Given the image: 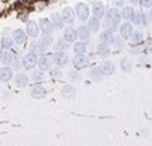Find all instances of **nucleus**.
<instances>
[{"label": "nucleus", "instance_id": "f257e3e1", "mask_svg": "<svg viewBox=\"0 0 152 146\" xmlns=\"http://www.w3.org/2000/svg\"><path fill=\"white\" fill-rule=\"evenodd\" d=\"M37 60H38L37 54H34V52H28V54H26L21 58V65H23V68H24L26 70H33L34 68L37 66Z\"/></svg>", "mask_w": 152, "mask_h": 146}, {"label": "nucleus", "instance_id": "f03ea898", "mask_svg": "<svg viewBox=\"0 0 152 146\" xmlns=\"http://www.w3.org/2000/svg\"><path fill=\"white\" fill-rule=\"evenodd\" d=\"M90 7L86 3H77L75 6V13L76 17L80 20V21H87V18L90 17Z\"/></svg>", "mask_w": 152, "mask_h": 146}, {"label": "nucleus", "instance_id": "7ed1b4c3", "mask_svg": "<svg viewBox=\"0 0 152 146\" xmlns=\"http://www.w3.org/2000/svg\"><path fill=\"white\" fill-rule=\"evenodd\" d=\"M37 66H38V69H39V70H42V72L51 70V68H52V56L45 55V54H41L39 56H38Z\"/></svg>", "mask_w": 152, "mask_h": 146}, {"label": "nucleus", "instance_id": "20e7f679", "mask_svg": "<svg viewBox=\"0 0 152 146\" xmlns=\"http://www.w3.org/2000/svg\"><path fill=\"white\" fill-rule=\"evenodd\" d=\"M106 20L109 23H113V24H115V25H118L120 21L123 20L121 18V11L117 9V7H111V9H109V10L106 11Z\"/></svg>", "mask_w": 152, "mask_h": 146}, {"label": "nucleus", "instance_id": "39448f33", "mask_svg": "<svg viewBox=\"0 0 152 146\" xmlns=\"http://www.w3.org/2000/svg\"><path fill=\"white\" fill-rule=\"evenodd\" d=\"M52 63L58 68H64L69 63V56L66 52H54L52 55Z\"/></svg>", "mask_w": 152, "mask_h": 146}, {"label": "nucleus", "instance_id": "423d86ee", "mask_svg": "<svg viewBox=\"0 0 152 146\" xmlns=\"http://www.w3.org/2000/svg\"><path fill=\"white\" fill-rule=\"evenodd\" d=\"M118 31H120V35H121L123 39H130L131 34L134 33V25H132V23L125 21V23H123V24L120 25Z\"/></svg>", "mask_w": 152, "mask_h": 146}, {"label": "nucleus", "instance_id": "0eeeda50", "mask_svg": "<svg viewBox=\"0 0 152 146\" xmlns=\"http://www.w3.org/2000/svg\"><path fill=\"white\" fill-rule=\"evenodd\" d=\"M26 33L30 38H37L38 34H39V25H38L37 21L34 20H28L27 24H26Z\"/></svg>", "mask_w": 152, "mask_h": 146}, {"label": "nucleus", "instance_id": "6e6552de", "mask_svg": "<svg viewBox=\"0 0 152 146\" xmlns=\"http://www.w3.org/2000/svg\"><path fill=\"white\" fill-rule=\"evenodd\" d=\"M27 33L23 30V28H16L13 34H11V38H13V41L14 44H18V45H21V44L26 42V39H27Z\"/></svg>", "mask_w": 152, "mask_h": 146}, {"label": "nucleus", "instance_id": "1a4fd4ad", "mask_svg": "<svg viewBox=\"0 0 152 146\" xmlns=\"http://www.w3.org/2000/svg\"><path fill=\"white\" fill-rule=\"evenodd\" d=\"M135 14H137V10L132 7V6H124V7H123V10H121V18L125 20V21L132 23Z\"/></svg>", "mask_w": 152, "mask_h": 146}, {"label": "nucleus", "instance_id": "9d476101", "mask_svg": "<svg viewBox=\"0 0 152 146\" xmlns=\"http://www.w3.org/2000/svg\"><path fill=\"white\" fill-rule=\"evenodd\" d=\"M38 25H39V31L42 34H52V31H54V25L49 18H41Z\"/></svg>", "mask_w": 152, "mask_h": 146}, {"label": "nucleus", "instance_id": "9b49d317", "mask_svg": "<svg viewBox=\"0 0 152 146\" xmlns=\"http://www.w3.org/2000/svg\"><path fill=\"white\" fill-rule=\"evenodd\" d=\"M75 14L76 13L72 7H65V9L62 10V13H61V16L64 18V23H65V24H69V25L75 21Z\"/></svg>", "mask_w": 152, "mask_h": 146}, {"label": "nucleus", "instance_id": "f8f14e48", "mask_svg": "<svg viewBox=\"0 0 152 146\" xmlns=\"http://www.w3.org/2000/svg\"><path fill=\"white\" fill-rule=\"evenodd\" d=\"M90 10H92L93 16H96L97 18H102V17H104V14H106V7H104V4L102 1H93Z\"/></svg>", "mask_w": 152, "mask_h": 146}, {"label": "nucleus", "instance_id": "ddd939ff", "mask_svg": "<svg viewBox=\"0 0 152 146\" xmlns=\"http://www.w3.org/2000/svg\"><path fill=\"white\" fill-rule=\"evenodd\" d=\"M100 69H102V72H103L104 76H110V75H113L114 72H115V65H114L111 60L104 59L103 62L100 63Z\"/></svg>", "mask_w": 152, "mask_h": 146}, {"label": "nucleus", "instance_id": "4468645a", "mask_svg": "<svg viewBox=\"0 0 152 146\" xmlns=\"http://www.w3.org/2000/svg\"><path fill=\"white\" fill-rule=\"evenodd\" d=\"M76 35H77V39L86 42L87 39L90 38V35H92V31L89 30L87 25H80V27L76 28Z\"/></svg>", "mask_w": 152, "mask_h": 146}, {"label": "nucleus", "instance_id": "2eb2a0df", "mask_svg": "<svg viewBox=\"0 0 152 146\" xmlns=\"http://www.w3.org/2000/svg\"><path fill=\"white\" fill-rule=\"evenodd\" d=\"M114 33H111V31H109V30H104V31H102L100 33V37H99V39H100V42L104 44V45H113L114 42Z\"/></svg>", "mask_w": 152, "mask_h": 146}, {"label": "nucleus", "instance_id": "dca6fc26", "mask_svg": "<svg viewBox=\"0 0 152 146\" xmlns=\"http://www.w3.org/2000/svg\"><path fill=\"white\" fill-rule=\"evenodd\" d=\"M89 58H87L86 55H75V58H73V66H75L76 69H83V68H86L89 65Z\"/></svg>", "mask_w": 152, "mask_h": 146}, {"label": "nucleus", "instance_id": "f3484780", "mask_svg": "<svg viewBox=\"0 0 152 146\" xmlns=\"http://www.w3.org/2000/svg\"><path fill=\"white\" fill-rule=\"evenodd\" d=\"M30 94H31L33 98H44L47 96V90L41 84H34L31 87V90H30Z\"/></svg>", "mask_w": 152, "mask_h": 146}, {"label": "nucleus", "instance_id": "a211bd4d", "mask_svg": "<svg viewBox=\"0 0 152 146\" xmlns=\"http://www.w3.org/2000/svg\"><path fill=\"white\" fill-rule=\"evenodd\" d=\"M87 27H89V30H90L92 33H97V31H100V28H102L100 18H97L96 16L89 17V18H87Z\"/></svg>", "mask_w": 152, "mask_h": 146}, {"label": "nucleus", "instance_id": "6ab92c4d", "mask_svg": "<svg viewBox=\"0 0 152 146\" xmlns=\"http://www.w3.org/2000/svg\"><path fill=\"white\" fill-rule=\"evenodd\" d=\"M13 76H14V70L10 66H3L0 69V81H9L13 79Z\"/></svg>", "mask_w": 152, "mask_h": 146}, {"label": "nucleus", "instance_id": "aec40b11", "mask_svg": "<svg viewBox=\"0 0 152 146\" xmlns=\"http://www.w3.org/2000/svg\"><path fill=\"white\" fill-rule=\"evenodd\" d=\"M64 39L68 41V42H75V39H77V35H76V30L73 27H66L64 30Z\"/></svg>", "mask_w": 152, "mask_h": 146}, {"label": "nucleus", "instance_id": "412c9836", "mask_svg": "<svg viewBox=\"0 0 152 146\" xmlns=\"http://www.w3.org/2000/svg\"><path fill=\"white\" fill-rule=\"evenodd\" d=\"M148 21H149V17L145 14V13H142V11H137L135 17H134V20H132V24H135V25H147Z\"/></svg>", "mask_w": 152, "mask_h": 146}, {"label": "nucleus", "instance_id": "4be33fe9", "mask_svg": "<svg viewBox=\"0 0 152 146\" xmlns=\"http://www.w3.org/2000/svg\"><path fill=\"white\" fill-rule=\"evenodd\" d=\"M28 81H30V79H28V76L26 75V73H17L16 76H14V84H16L17 87H26L28 84Z\"/></svg>", "mask_w": 152, "mask_h": 146}, {"label": "nucleus", "instance_id": "5701e85b", "mask_svg": "<svg viewBox=\"0 0 152 146\" xmlns=\"http://www.w3.org/2000/svg\"><path fill=\"white\" fill-rule=\"evenodd\" d=\"M73 52L75 55H86L87 52V45L85 41H77L73 44Z\"/></svg>", "mask_w": 152, "mask_h": 146}, {"label": "nucleus", "instance_id": "b1692460", "mask_svg": "<svg viewBox=\"0 0 152 146\" xmlns=\"http://www.w3.org/2000/svg\"><path fill=\"white\" fill-rule=\"evenodd\" d=\"M51 21H52V25H54V28H56V30H61V28H64V18H62V16H61L59 13H54L52 16H51Z\"/></svg>", "mask_w": 152, "mask_h": 146}, {"label": "nucleus", "instance_id": "393cba45", "mask_svg": "<svg viewBox=\"0 0 152 146\" xmlns=\"http://www.w3.org/2000/svg\"><path fill=\"white\" fill-rule=\"evenodd\" d=\"M13 60H14V55L11 54L10 51H3V52L0 54V62H1L3 65H11Z\"/></svg>", "mask_w": 152, "mask_h": 146}, {"label": "nucleus", "instance_id": "a878e982", "mask_svg": "<svg viewBox=\"0 0 152 146\" xmlns=\"http://www.w3.org/2000/svg\"><path fill=\"white\" fill-rule=\"evenodd\" d=\"M96 54H97V56H100V58H107L110 55V48L109 45H104V44H99L97 48H96Z\"/></svg>", "mask_w": 152, "mask_h": 146}, {"label": "nucleus", "instance_id": "bb28decb", "mask_svg": "<svg viewBox=\"0 0 152 146\" xmlns=\"http://www.w3.org/2000/svg\"><path fill=\"white\" fill-rule=\"evenodd\" d=\"M130 41L132 45H140V44H142V41H144V34H142V31H134V33L131 34Z\"/></svg>", "mask_w": 152, "mask_h": 146}, {"label": "nucleus", "instance_id": "cd10ccee", "mask_svg": "<svg viewBox=\"0 0 152 146\" xmlns=\"http://www.w3.org/2000/svg\"><path fill=\"white\" fill-rule=\"evenodd\" d=\"M61 93H62V96H64V97L71 98V97H73V96L76 94V89L72 86V84H66V86L62 87Z\"/></svg>", "mask_w": 152, "mask_h": 146}, {"label": "nucleus", "instance_id": "c85d7f7f", "mask_svg": "<svg viewBox=\"0 0 152 146\" xmlns=\"http://www.w3.org/2000/svg\"><path fill=\"white\" fill-rule=\"evenodd\" d=\"M90 77H92L93 80H102L104 77L103 72L100 69V66H93L92 69H90Z\"/></svg>", "mask_w": 152, "mask_h": 146}, {"label": "nucleus", "instance_id": "c756f323", "mask_svg": "<svg viewBox=\"0 0 152 146\" xmlns=\"http://www.w3.org/2000/svg\"><path fill=\"white\" fill-rule=\"evenodd\" d=\"M30 51H31V52H34V54H44V52L47 51V48H45L42 44L37 39V41H34V42L31 44V48H30Z\"/></svg>", "mask_w": 152, "mask_h": 146}, {"label": "nucleus", "instance_id": "7c9ffc66", "mask_svg": "<svg viewBox=\"0 0 152 146\" xmlns=\"http://www.w3.org/2000/svg\"><path fill=\"white\" fill-rule=\"evenodd\" d=\"M68 48H69V42L65 41L64 38H62V39H58L56 44H55V52H65Z\"/></svg>", "mask_w": 152, "mask_h": 146}, {"label": "nucleus", "instance_id": "2f4dec72", "mask_svg": "<svg viewBox=\"0 0 152 146\" xmlns=\"http://www.w3.org/2000/svg\"><path fill=\"white\" fill-rule=\"evenodd\" d=\"M39 42L42 44L45 48L48 49L51 45H52V37H51V34H44L42 37H41V39H38Z\"/></svg>", "mask_w": 152, "mask_h": 146}, {"label": "nucleus", "instance_id": "473e14b6", "mask_svg": "<svg viewBox=\"0 0 152 146\" xmlns=\"http://www.w3.org/2000/svg\"><path fill=\"white\" fill-rule=\"evenodd\" d=\"M13 44H14V41H13V38L4 37L3 39H1V48L6 49V51H10L11 46H13Z\"/></svg>", "mask_w": 152, "mask_h": 146}, {"label": "nucleus", "instance_id": "72a5a7b5", "mask_svg": "<svg viewBox=\"0 0 152 146\" xmlns=\"http://www.w3.org/2000/svg\"><path fill=\"white\" fill-rule=\"evenodd\" d=\"M120 68H121V70L124 73H130L131 69H132V65H131V62L128 59H123L121 63H120Z\"/></svg>", "mask_w": 152, "mask_h": 146}, {"label": "nucleus", "instance_id": "f704fd0d", "mask_svg": "<svg viewBox=\"0 0 152 146\" xmlns=\"http://www.w3.org/2000/svg\"><path fill=\"white\" fill-rule=\"evenodd\" d=\"M44 72L42 70H35L33 72V75H31V80L35 81V83H39V81H42L44 80Z\"/></svg>", "mask_w": 152, "mask_h": 146}, {"label": "nucleus", "instance_id": "c9c22d12", "mask_svg": "<svg viewBox=\"0 0 152 146\" xmlns=\"http://www.w3.org/2000/svg\"><path fill=\"white\" fill-rule=\"evenodd\" d=\"M49 75H51V77L52 79H62V76H64V72L61 70V68H55V69H51L49 70Z\"/></svg>", "mask_w": 152, "mask_h": 146}, {"label": "nucleus", "instance_id": "e433bc0d", "mask_svg": "<svg viewBox=\"0 0 152 146\" xmlns=\"http://www.w3.org/2000/svg\"><path fill=\"white\" fill-rule=\"evenodd\" d=\"M103 27L106 28V30H109V31H111V33H114V31H117V30H118V25H115V24H113V23H109L107 20L104 21Z\"/></svg>", "mask_w": 152, "mask_h": 146}, {"label": "nucleus", "instance_id": "4c0bfd02", "mask_svg": "<svg viewBox=\"0 0 152 146\" xmlns=\"http://www.w3.org/2000/svg\"><path fill=\"white\" fill-rule=\"evenodd\" d=\"M140 4L145 9H151L152 7V0H140Z\"/></svg>", "mask_w": 152, "mask_h": 146}, {"label": "nucleus", "instance_id": "58836bf2", "mask_svg": "<svg viewBox=\"0 0 152 146\" xmlns=\"http://www.w3.org/2000/svg\"><path fill=\"white\" fill-rule=\"evenodd\" d=\"M11 65L14 66V69H18V68H21V66H23L21 65V60H18L16 56H14V60H13V63H11Z\"/></svg>", "mask_w": 152, "mask_h": 146}, {"label": "nucleus", "instance_id": "ea45409f", "mask_svg": "<svg viewBox=\"0 0 152 146\" xmlns=\"http://www.w3.org/2000/svg\"><path fill=\"white\" fill-rule=\"evenodd\" d=\"M69 77L71 79H75V80H79L80 79V75L77 72H69Z\"/></svg>", "mask_w": 152, "mask_h": 146}, {"label": "nucleus", "instance_id": "a19ab883", "mask_svg": "<svg viewBox=\"0 0 152 146\" xmlns=\"http://www.w3.org/2000/svg\"><path fill=\"white\" fill-rule=\"evenodd\" d=\"M114 4L121 7V6H124V0H114Z\"/></svg>", "mask_w": 152, "mask_h": 146}, {"label": "nucleus", "instance_id": "79ce46f5", "mask_svg": "<svg viewBox=\"0 0 152 146\" xmlns=\"http://www.w3.org/2000/svg\"><path fill=\"white\" fill-rule=\"evenodd\" d=\"M128 3H131V6H137L140 4V0H127Z\"/></svg>", "mask_w": 152, "mask_h": 146}, {"label": "nucleus", "instance_id": "37998d69", "mask_svg": "<svg viewBox=\"0 0 152 146\" xmlns=\"http://www.w3.org/2000/svg\"><path fill=\"white\" fill-rule=\"evenodd\" d=\"M148 17H149V20L152 21V7L149 9V13H148Z\"/></svg>", "mask_w": 152, "mask_h": 146}, {"label": "nucleus", "instance_id": "c03bdc74", "mask_svg": "<svg viewBox=\"0 0 152 146\" xmlns=\"http://www.w3.org/2000/svg\"><path fill=\"white\" fill-rule=\"evenodd\" d=\"M0 51H1V39H0Z\"/></svg>", "mask_w": 152, "mask_h": 146}]
</instances>
